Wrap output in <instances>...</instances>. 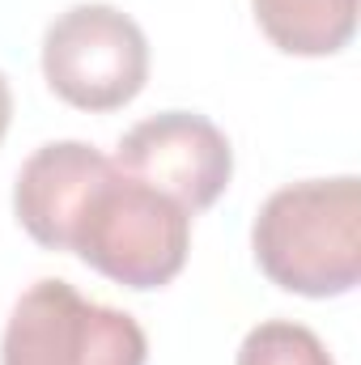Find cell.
Instances as JSON below:
<instances>
[{
  "instance_id": "obj_6",
  "label": "cell",
  "mask_w": 361,
  "mask_h": 365,
  "mask_svg": "<svg viewBox=\"0 0 361 365\" xmlns=\"http://www.w3.org/2000/svg\"><path fill=\"white\" fill-rule=\"evenodd\" d=\"M111 166L115 162L86 140H51L34 149L13 182V212L21 230L47 251H68L73 225Z\"/></svg>"
},
{
  "instance_id": "obj_4",
  "label": "cell",
  "mask_w": 361,
  "mask_h": 365,
  "mask_svg": "<svg viewBox=\"0 0 361 365\" xmlns=\"http://www.w3.org/2000/svg\"><path fill=\"white\" fill-rule=\"evenodd\" d=\"M43 77L77 110H123L149 81V38L115 4H73L43 34Z\"/></svg>"
},
{
  "instance_id": "obj_5",
  "label": "cell",
  "mask_w": 361,
  "mask_h": 365,
  "mask_svg": "<svg viewBox=\"0 0 361 365\" xmlns=\"http://www.w3.org/2000/svg\"><path fill=\"white\" fill-rule=\"evenodd\" d=\"M123 175L171 195L191 217L213 208L234 179V149L225 132L195 110H162L141 119L111 158Z\"/></svg>"
},
{
  "instance_id": "obj_9",
  "label": "cell",
  "mask_w": 361,
  "mask_h": 365,
  "mask_svg": "<svg viewBox=\"0 0 361 365\" xmlns=\"http://www.w3.org/2000/svg\"><path fill=\"white\" fill-rule=\"evenodd\" d=\"M9 119H13V90H9V77L0 73V140L9 132Z\"/></svg>"
},
{
  "instance_id": "obj_7",
  "label": "cell",
  "mask_w": 361,
  "mask_h": 365,
  "mask_svg": "<svg viewBox=\"0 0 361 365\" xmlns=\"http://www.w3.org/2000/svg\"><path fill=\"white\" fill-rule=\"evenodd\" d=\"M260 30L285 56H336L357 34V0H251Z\"/></svg>"
},
{
  "instance_id": "obj_8",
  "label": "cell",
  "mask_w": 361,
  "mask_h": 365,
  "mask_svg": "<svg viewBox=\"0 0 361 365\" xmlns=\"http://www.w3.org/2000/svg\"><path fill=\"white\" fill-rule=\"evenodd\" d=\"M234 365H336L327 344L289 319H268L260 327H251L238 344Z\"/></svg>"
},
{
  "instance_id": "obj_1",
  "label": "cell",
  "mask_w": 361,
  "mask_h": 365,
  "mask_svg": "<svg viewBox=\"0 0 361 365\" xmlns=\"http://www.w3.org/2000/svg\"><path fill=\"white\" fill-rule=\"evenodd\" d=\"M251 251L276 289L298 297H345L361 280L357 175L306 179L272 191L255 212Z\"/></svg>"
},
{
  "instance_id": "obj_2",
  "label": "cell",
  "mask_w": 361,
  "mask_h": 365,
  "mask_svg": "<svg viewBox=\"0 0 361 365\" xmlns=\"http://www.w3.org/2000/svg\"><path fill=\"white\" fill-rule=\"evenodd\" d=\"M68 255L123 289H162L187 268L191 212L149 182L111 166L73 225Z\"/></svg>"
},
{
  "instance_id": "obj_3",
  "label": "cell",
  "mask_w": 361,
  "mask_h": 365,
  "mask_svg": "<svg viewBox=\"0 0 361 365\" xmlns=\"http://www.w3.org/2000/svg\"><path fill=\"white\" fill-rule=\"evenodd\" d=\"M145 327L115 306L81 297L68 280H34L9 310L0 365H145Z\"/></svg>"
}]
</instances>
